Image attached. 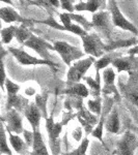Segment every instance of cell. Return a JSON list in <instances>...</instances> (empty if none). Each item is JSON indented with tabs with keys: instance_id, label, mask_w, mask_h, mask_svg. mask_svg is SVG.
<instances>
[{
	"instance_id": "cell-35",
	"label": "cell",
	"mask_w": 138,
	"mask_h": 155,
	"mask_svg": "<svg viewBox=\"0 0 138 155\" xmlns=\"http://www.w3.org/2000/svg\"><path fill=\"white\" fill-rule=\"evenodd\" d=\"M34 22L36 23H42V24H45V25H48L50 27H53L55 29H58V30H62V31H66V28H64L62 25H60L57 23V21H55L54 18L52 16H50L48 19L45 20V21H36L34 20Z\"/></svg>"
},
{
	"instance_id": "cell-13",
	"label": "cell",
	"mask_w": 138,
	"mask_h": 155,
	"mask_svg": "<svg viewBox=\"0 0 138 155\" xmlns=\"http://www.w3.org/2000/svg\"><path fill=\"white\" fill-rule=\"evenodd\" d=\"M0 18L5 23H12V22H18V23L27 25V26H31L34 23V20H29L24 17L20 16L19 12L15 11L12 7L4 6L0 8Z\"/></svg>"
},
{
	"instance_id": "cell-5",
	"label": "cell",
	"mask_w": 138,
	"mask_h": 155,
	"mask_svg": "<svg viewBox=\"0 0 138 155\" xmlns=\"http://www.w3.org/2000/svg\"><path fill=\"white\" fill-rule=\"evenodd\" d=\"M129 79L126 84L119 82L120 93L122 94L128 101L138 109V72H128Z\"/></svg>"
},
{
	"instance_id": "cell-21",
	"label": "cell",
	"mask_w": 138,
	"mask_h": 155,
	"mask_svg": "<svg viewBox=\"0 0 138 155\" xmlns=\"http://www.w3.org/2000/svg\"><path fill=\"white\" fill-rule=\"evenodd\" d=\"M106 129L107 131L111 132V134H119V128H120V122H119V111L116 107H113L111 110L109 117L106 120Z\"/></svg>"
},
{
	"instance_id": "cell-24",
	"label": "cell",
	"mask_w": 138,
	"mask_h": 155,
	"mask_svg": "<svg viewBox=\"0 0 138 155\" xmlns=\"http://www.w3.org/2000/svg\"><path fill=\"white\" fill-rule=\"evenodd\" d=\"M9 132V143H11L12 147L14 148L15 151L17 153H24L26 152V142H24L23 140L20 137L18 134H14L12 132Z\"/></svg>"
},
{
	"instance_id": "cell-32",
	"label": "cell",
	"mask_w": 138,
	"mask_h": 155,
	"mask_svg": "<svg viewBox=\"0 0 138 155\" xmlns=\"http://www.w3.org/2000/svg\"><path fill=\"white\" fill-rule=\"evenodd\" d=\"M102 101L100 97H96L95 99H89L87 101V106H88L89 111H91V113H95L97 115L102 114Z\"/></svg>"
},
{
	"instance_id": "cell-20",
	"label": "cell",
	"mask_w": 138,
	"mask_h": 155,
	"mask_svg": "<svg viewBox=\"0 0 138 155\" xmlns=\"http://www.w3.org/2000/svg\"><path fill=\"white\" fill-rule=\"evenodd\" d=\"M106 1H99V0H88V1H81L75 5V11L77 12H90L96 14L97 11L105 6Z\"/></svg>"
},
{
	"instance_id": "cell-38",
	"label": "cell",
	"mask_w": 138,
	"mask_h": 155,
	"mask_svg": "<svg viewBox=\"0 0 138 155\" xmlns=\"http://www.w3.org/2000/svg\"><path fill=\"white\" fill-rule=\"evenodd\" d=\"M23 134H24L25 142H26L27 146H32V143H33V131L24 130Z\"/></svg>"
},
{
	"instance_id": "cell-3",
	"label": "cell",
	"mask_w": 138,
	"mask_h": 155,
	"mask_svg": "<svg viewBox=\"0 0 138 155\" xmlns=\"http://www.w3.org/2000/svg\"><path fill=\"white\" fill-rule=\"evenodd\" d=\"M53 46H54L55 52L59 54L62 61L70 67H71L72 61L80 60L84 55L83 52L79 48H77V47H75V46H72V45H70L69 42H67V41H54Z\"/></svg>"
},
{
	"instance_id": "cell-34",
	"label": "cell",
	"mask_w": 138,
	"mask_h": 155,
	"mask_svg": "<svg viewBox=\"0 0 138 155\" xmlns=\"http://www.w3.org/2000/svg\"><path fill=\"white\" fill-rule=\"evenodd\" d=\"M88 144H89V140L87 139V137H85L76 150H74V151H72V152H69V153H67V154H64V155H85L86 150L88 148Z\"/></svg>"
},
{
	"instance_id": "cell-9",
	"label": "cell",
	"mask_w": 138,
	"mask_h": 155,
	"mask_svg": "<svg viewBox=\"0 0 138 155\" xmlns=\"http://www.w3.org/2000/svg\"><path fill=\"white\" fill-rule=\"evenodd\" d=\"M138 147V137L133 131L127 130L117 142L115 154L117 155H134Z\"/></svg>"
},
{
	"instance_id": "cell-19",
	"label": "cell",
	"mask_w": 138,
	"mask_h": 155,
	"mask_svg": "<svg viewBox=\"0 0 138 155\" xmlns=\"http://www.w3.org/2000/svg\"><path fill=\"white\" fill-rule=\"evenodd\" d=\"M33 131V143H32V151L31 155H49L46 145L44 143L43 136L40 129Z\"/></svg>"
},
{
	"instance_id": "cell-14",
	"label": "cell",
	"mask_w": 138,
	"mask_h": 155,
	"mask_svg": "<svg viewBox=\"0 0 138 155\" xmlns=\"http://www.w3.org/2000/svg\"><path fill=\"white\" fill-rule=\"evenodd\" d=\"M112 65L116 68L119 72H138V57L130 56V55L128 57H119L113 60Z\"/></svg>"
},
{
	"instance_id": "cell-33",
	"label": "cell",
	"mask_w": 138,
	"mask_h": 155,
	"mask_svg": "<svg viewBox=\"0 0 138 155\" xmlns=\"http://www.w3.org/2000/svg\"><path fill=\"white\" fill-rule=\"evenodd\" d=\"M0 151L2 154H7V155H12L11 149L9 148V145L6 142V134H5V128H4L3 122H2V126H1V146H0Z\"/></svg>"
},
{
	"instance_id": "cell-27",
	"label": "cell",
	"mask_w": 138,
	"mask_h": 155,
	"mask_svg": "<svg viewBox=\"0 0 138 155\" xmlns=\"http://www.w3.org/2000/svg\"><path fill=\"white\" fill-rule=\"evenodd\" d=\"M17 30H18V27L14 26V25L2 29L1 30V41H2V44L9 45V42L12 41V39L14 38V37H16Z\"/></svg>"
},
{
	"instance_id": "cell-26",
	"label": "cell",
	"mask_w": 138,
	"mask_h": 155,
	"mask_svg": "<svg viewBox=\"0 0 138 155\" xmlns=\"http://www.w3.org/2000/svg\"><path fill=\"white\" fill-rule=\"evenodd\" d=\"M47 101H48V93L47 92H45L43 94H37L36 96V104L40 109L43 118L45 120L49 118L47 116Z\"/></svg>"
},
{
	"instance_id": "cell-18",
	"label": "cell",
	"mask_w": 138,
	"mask_h": 155,
	"mask_svg": "<svg viewBox=\"0 0 138 155\" xmlns=\"http://www.w3.org/2000/svg\"><path fill=\"white\" fill-rule=\"evenodd\" d=\"M78 118L80 120V122L83 125L85 132L86 134H91L94 130V125L97 123V118L95 116H92L91 113H89L86 109H84L83 107H81V111L78 113Z\"/></svg>"
},
{
	"instance_id": "cell-40",
	"label": "cell",
	"mask_w": 138,
	"mask_h": 155,
	"mask_svg": "<svg viewBox=\"0 0 138 155\" xmlns=\"http://www.w3.org/2000/svg\"><path fill=\"white\" fill-rule=\"evenodd\" d=\"M128 53H129L130 56H135V55H137L138 54V45L135 47H132V48L128 51Z\"/></svg>"
},
{
	"instance_id": "cell-42",
	"label": "cell",
	"mask_w": 138,
	"mask_h": 155,
	"mask_svg": "<svg viewBox=\"0 0 138 155\" xmlns=\"http://www.w3.org/2000/svg\"><path fill=\"white\" fill-rule=\"evenodd\" d=\"M137 122H138V117H137Z\"/></svg>"
},
{
	"instance_id": "cell-29",
	"label": "cell",
	"mask_w": 138,
	"mask_h": 155,
	"mask_svg": "<svg viewBox=\"0 0 138 155\" xmlns=\"http://www.w3.org/2000/svg\"><path fill=\"white\" fill-rule=\"evenodd\" d=\"M138 41L135 38L127 39V41H115L111 42L109 45H106V52L107 51H112V50L119 49V48H124V47H129V46H137Z\"/></svg>"
},
{
	"instance_id": "cell-39",
	"label": "cell",
	"mask_w": 138,
	"mask_h": 155,
	"mask_svg": "<svg viewBox=\"0 0 138 155\" xmlns=\"http://www.w3.org/2000/svg\"><path fill=\"white\" fill-rule=\"evenodd\" d=\"M1 87L2 89H4V87H5V82H6V77H5V71H4V63H3V60L1 61Z\"/></svg>"
},
{
	"instance_id": "cell-10",
	"label": "cell",
	"mask_w": 138,
	"mask_h": 155,
	"mask_svg": "<svg viewBox=\"0 0 138 155\" xmlns=\"http://www.w3.org/2000/svg\"><path fill=\"white\" fill-rule=\"evenodd\" d=\"M23 46L36 51L42 57V59L48 60V61H51L50 60L51 57H50L49 51H55L53 45H51L50 42L46 41L45 39L41 38V37L34 35V34H32L31 37L25 42Z\"/></svg>"
},
{
	"instance_id": "cell-25",
	"label": "cell",
	"mask_w": 138,
	"mask_h": 155,
	"mask_svg": "<svg viewBox=\"0 0 138 155\" xmlns=\"http://www.w3.org/2000/svg\"><path fill=\"white\" fill-rule=\"evenodd\" d=\"M32 34H33V33L30 31L29 26L24 25V24H21L18 27V30H17L16 38H17V41H18L19 44L24 45L25 42H26L30 38V37H31Z\"/></svg>"
},
{
	"instance_id": "cell-8",
	"label": "cell",
	"mask_w": 138,
	"mask_h": 155,
	"mask_svg": "<svg viewBox=\"0 0 138 155\" xmlns=\"http://www.w3.org/2000/svg\"><path fill=\"white\" fill-rule=\"evenodd\" d=\"M108 6H109V12H110V14H111L112 22H113L114 26L119 27V28L122 29V30L130 31L137 35L138 29L131 23V22L128 21V19L122 15V12H120L119 5H117L116 1L110 0V1H108Z\"/></svg>"
},
{
	"instance_id": "cell-11",
	"label": "cell",
	"mask_w": 138,
	"mask_h": 155,
	"mask_svg": "<svg viewBox=\"0 0 138 155\" xmlns=\"http://www.w3.org/2000/svg\"><path fill=\"white\" fill-rule=\"evenodd\" d=\"M2 122H6V130L9 132H15L16 134H23V124H22V118L19 112L16 110H9L7 111L5 117L2 118Z\"/></svg>"
},
{
	"instance_id": "cell-6",
	"label": "cell",
	"mask_w": 138,
	"mask_h": 155,
	"mask_svg": "<svg viewBox=\"0 0 138 155\" xmlns=\"http://www.w3.org/2000/svg\"><path fill=\"white\" fill-rule=\"evenodd\" d=\"M70 119L64 120L62 122H59V123H56L53 119V116H50V118L46 119V129L48 131L49 134V143H50V148H51L52 154L53 155H58L59 151H60V145H59V141L58 137L60 132L62 130V126L66 123L69 122Z\"/></svg>"
},
{
	"instance_id": "cell-16",
	"label": "cell",
	"mask_w": 138,
	"mask_h": 155,
	"mask_svg": "<svg viewBox=\"0 0 138 155\" xmlns=\"http://www.w3.org/2000/svg\"><path fill=\"white\" fill-rule=\"evenodd\" d=\"M59 19H60V22H61V25L66 28V31H69V32H72V33H74V34H77V35L81 36V38L88 33V32L85 31L82 27H80L79 25L73 23L69 12L60 14Z\"/></svg>"
},
{
	"instance_id": "cell-37",
	"label": "cell",
	"mask_w": 138,
	"mask_h": 155,
	"mask_svg": "<svg viewBox=\"0 0 138 155\" xmlns=\"http://www.w3.org/2000/svg\"><path fill=\"white\" fill-rule=\"evenodd\" d=\"M73 3H74V1L61 0V1H60V6H61L62 9L69 12V14H72V12H74V11H75V5Z\"/></svg>"
},
{
	"instance_id": "cell-7",
	"label": "cell",
	"mask_w": 138,
	"mask_h": 155,
	"mask_svg": "<svg viewBox=\"0 0 138 155\" xmlns=\"http://www.w3.org/2000/svg\"><path fill=\"white\" fill-rule=\"evenodd\" d=\"M9 51L12 54V56L15 57L20 64L25 66L29 65H48L51 67H59V64L53 61H48V60H44L42 58H36L31 55H29L27 52H25L22 49H17V48H9Z\"/></svg>"
},
{
	"instance_id": "cell-12",
	"label": "cell",
	"mask_w": 138,
	"mask_h": 155,
	"mask_svg": "<svg viewBox=\"0 0 138 155\" xmlns=\"http://www.w3.org/2000/svg\"><path fill=\"white\" fill-rule=\"evenodd\" d=\"M103 79H104V87H103V94L104 95H110L111 93L114 94V97L117 101H120V95L119 93L116 86L114 84L115 80V72L113 68L111 67H107L103 72Z\"/></svg>"
},
{
	"instance_id": "cell-23",
	"label": "cell",
	"mask_w": 138,
	"mask_h": 155,
	"mask_svg": "<svg viewBox=\"0 0 138 155\" xmlns=\"http://www.w3.org/2000/svg\"><path fill=\"white\" fill-rule=\"evenodd\" d=\"M83 79H84V81L86 82V84L89 86L91 95L94 96L95 98H96V97H99L100 93H101V81H100L99 71H97L96 79L90 78V77H84Z\"/></svg>"
},
{
	"instance_id": "cell-15",
	"label": "cell",
	"mask_w": 138,
	"mask_h": 155,
	"mask_svg": "<svg viewBox=\"0 0 138 155\" xmlns=\"http://www.w3.org/2000/svg\"><path fill=\"white\" fill-rule=\"evenodd\" d=\"M24 116L26 117V119L28 120L30 125L32 126L33 130L40 129V123H41L42 119V113L40 111V109L37 107L36 102L29 104V106L26 107V110L24 111Z\"/></svg>"
},
{
	"instance_id": "cell-2",
	"label": "cell",
	"mask_w": 138,
	"mask_h": 155,
	"mask_svg": "<svg viewBox=\"0 0 138 155\" xmlns=\"http://www.w3.org/2000/svg\"><path fill=\"white\" fill-rule=\"evenodd\" d=\"M91 23L94 28H96L98 32L106 39H110L113 28V22L110 12L101 11L92 15Z\"/></svg>"
},
{
	"instance_id": "cell-28",
	"label": "cell",
	"mask_w": 138,
	"mask_h": 155,
	"mask_svg": "<svg viewBox=\"0 0 138 155\" xmlns=\"http://www.w3.org/2000/svg\"><path fill=\"white\" fill-rule=\"evenodd\" d=\"M69 15H70V17H71L72 21L76 22L77 25H79L80 27H82V28H83L86 32H88L90 29L94 28L91 22H88L83 16H81V15L74 14V12H72V14H69Z\"/></svg>"
},
{
	"instance_id": "cell-41",
	"label": "cell",
	"mask_w": 138,
	"mask_h": 155,
	"mask_svg": "<svg viewBox=\"0 0 138 155\" xmlns=\"http://www.w3.org/2000/svg\"><path fill=\"white\" fill-rule=\"evenodd\" d=\"M81 128H79V131L78 132H74V139L76 140V141H80V139H81Z\"/></svg>"
},
{
	"instance_id": "cell-36",
	"label": "cell",
	"mask_w": 138,
	"mask_h": 155,
	"mask_svg": "<svg viewBox=\"0 0 138 155\" xmlns=\"http://www.w3.org/2000/svg\"><path fill=\"white\" fill-rule=\"evenodd\" d=\"M5 88L7 91V95H16L20 90V86L18 84L12 82L9 79H7L5 82Z\"/></svg>"
},
{
	"instance_id": "cell-17",
	"label": "cell",
	"mask_w": 138,
	"mask_h": 155,
	"mask_svg": "<svg viewBox=\"0 0 138 155\" xmlns=\"http://www.w3.org/2000/svg\"><path fill=\"white\" fill-rule=\"evenodd\" d=\"M29 106L28 101L25 97L16 94V95H7L6 101V110H16L17 112H23L26 110V107Z\"/></svg>"
},
{
	"instance_id": "cell-31",
	"label": "cell",
	"mask_w": 138,
	"mask_h": 155,
	"mask_svg": "<svg viewBox=\"0 0 138 155\" xmlns=\"http://www.w3.org/2000/svg\"><path fill=\"white\" fill-rule=\"evenodd\" d=\"M113 60L114 59H113V57H112L111 54H105L104 56L101 57L99 60H97L96 63H95V66H96L97 71H99L100 69H102V68L106 69L107 66H108V64H110V63L112 64Z\"/></svg>"
},
{
	"instance_id": "cell-1",
	"label": "cell",
	"mask_w": 138,
	"mask_h": 155,
	"mask_svg": "<svg viewBox=\"0 0 138 155\" xmlns=\"http://www.w3.org/2000/svg\"><path fill=\"white\" fill-rule=\"evenodd\" d=\"M96 63V60L94 57L89 56L85 59H80L75 62L70 67L69 71L67 74V87L73 86L75 84H78L81 79H83L86 71L92 64Z\"/></svg>"
},
{
	"instance_id": "cell-22",
	"label": "cell",
	"mask_w": 138,
	"mask_h": 155,
	"mask_svg": "<svg viewBox=\"0 0 138 155\" xmlns=\"http://www.w3.org/2000/svg\"><path fill=\"white\" fill-rule=\"evenodd\" d=\"M61 93L64 94H69V95L72 96H78V97H87L89 94L88 89L86 88L84 84L78 83V84H75L73 86H70L69 88H67L66 90L61 91Z\"/></svg>"
},
{
	"instance_id": "cell-4",
	"label": "cell",
	"mask_w": 138,
	"mask_h": 155,
	"mask_svg": "<svg viewBox=\"0 0 138 155\" xmlns=\"http://www.w3.org/2000/svg\"><path fill=\"white\" fill-rule=\"evenodd\" d=\"M82 42L85 54H88L94 58H101L105 55L106 45L97 33H87L82 37Z\"/></svg>"
},
{
	"instance_id": "cell-30",
	"label": "cell",
	"mask_w": 138,
	"mask_h": 155,
	"mask_svg": "<svg viewBox=\"0 0 138 155\" xmlns=\"http://www.w3.org/2000/svg\"><path fill=\"white\" fill-rule=\"evenodd\" d=\"M106 110H107V107L105 106L104 109H103L102 114H101V119H100V122L98 123L97 127L91 132V136L97 137V139L100 140L101 142H103L102 136H103V128H104V124H105V112H106Z\"/></svg>"
}]
</instances>
